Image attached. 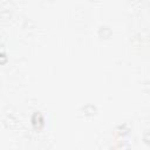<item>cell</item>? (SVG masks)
<instances>
[{"mask_svg": "<svg viewBox=\"0 0 150 150\" xmlns=\"http://www.w3.org/2000/svg\"><path fill=\"white\" fill-rule=\"evenodd\" d=\"M32 123H33V125L35 128H41L42 124H43V117H42V115L40 112H38V111L34 112L33 116H32Z\"/></svg>", "mask_w": 150, "mask_h": 150, "instance_id": "1", "label": "cell"}]
</instances>
